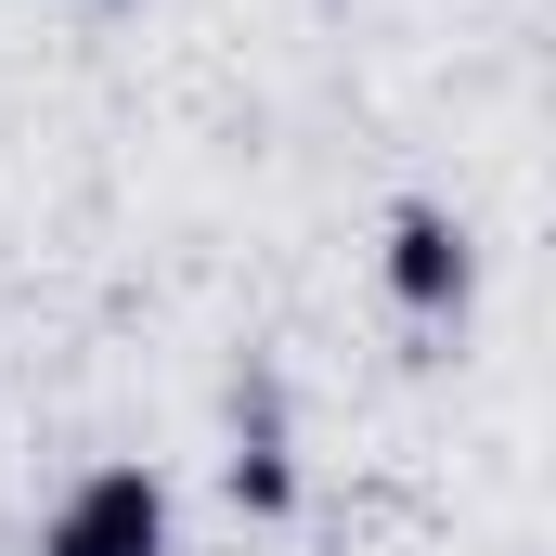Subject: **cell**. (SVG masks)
<instances>
[{
    "mask_svg": "<svg viewBox=\"0 0 556 556\" xmlns=\"http://www.w3.org/2000/svg\"><path fill=\"white\" fill-rule=\"evenodd\" d=\"M233 492L260 505V518H285L298 505V466H285V427H273V402L247 415V440H233Z\"/></svg>",
    "mask_w": 556,
    "mask_h": 556,
    "instance_id": "cell-3",
    "label": "cell"
},
{
    "mask_svg": "<svg viewBox=\"0 0 556 556\" xmlns=\"http://www.w3.org/2000/svg\"><path fill=\"white\" fill-rule=\"evenodd\" d=\"M376 260H389V298H402L415 324H453V311L479 298V247H466V220L427 207V194L389 207V247H376Z\"/></svg>",
    "mask_w": 556,
    "mask_h": 556,
    "instance_id": "cell-2",
    "label": "cell"
},
{
    "mask_svg": "<svg viewBox=\"0 0 556 556\" xmlns=\"http://www.w3.org/2000/svg\"><path fill=\"white\" fill-rule=\"evenodd\" d=\"M39 556H168V479L155 466H91L39 518Z\"/></svg>",
    "mask_w": 556,
    "mask_h": 556,
    "instance_id": "cell-1",
    "label": "cell"
}]
</instances>
